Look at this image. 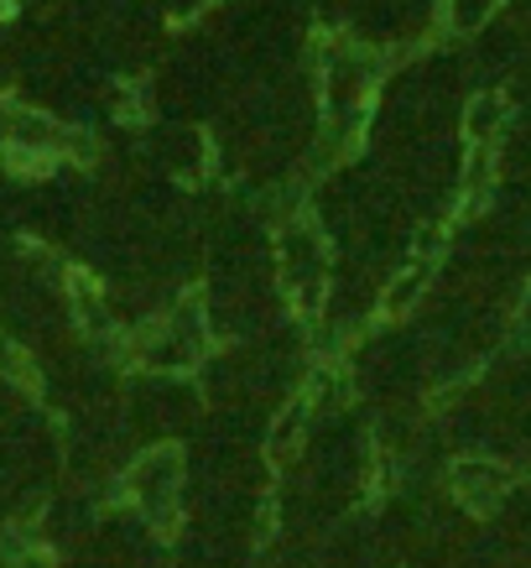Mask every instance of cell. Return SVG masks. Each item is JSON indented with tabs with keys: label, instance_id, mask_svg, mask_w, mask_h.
Segmentation results:
<instances>
[{
	"label": "cell",
	"instance_id": "obj_1",
	"mask_svg": "<svg viewBox=\"0 0 531 568\" xmlns=\"http://www.w3.org/2000/svg\"><path fill=\"white\" fill-rule=\"evenodd\" d=\"M172 475H177V465L172 459H146V465L131 475V490H136V500H146V506H167L172 500Z\"/></svg>",
	"mask_w": 531,
	"mask_h": 568
}]
</instances>
